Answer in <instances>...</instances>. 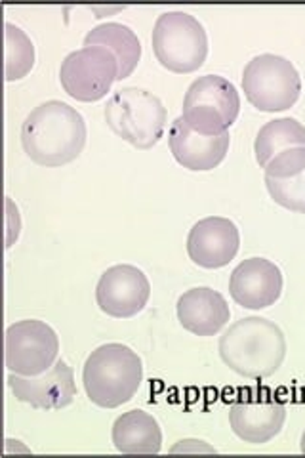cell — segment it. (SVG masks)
<instances>
[{
    "label": "cell",
    "instance_id": "4fadbf2b",
    "mask_svg": "<svg viewBox=\"0 0 305 458\" xmlns=\"http://www.w3.org/2000/svg\"><path fill=\"white\" fill-rule=\"evenodd\" d=\"M229 294L246 310H266L283 294V274L266 258H249L229 277Z\"/></svg>",
    "mask_w": 305,
    "mask_h": 458
},
{
    "label": "cell",
    "instance_id": "ac0fdd59",
    "mask_svg": "<svg viewBox=\"0 0 305 458\" xmlns=\"http://www.w3.org/2000/svg\"><path fill=\"white\" fill-rule=\"evenodd\" d=\"M84 47L107 48L119 64V81L134 73L141 60V42L138 35L123 23H101L84 37Z\"/></svg>",
    "mask_w": 305,
    "mask_h": 458
},
{
    "label": "cell",
    "instance_id": "8fae6325",
    "mask_svg": "<svg viewBox=\"0 0 305 458\" xmlns=\"http://www.w3.org/2000/svg\"><path fill=\"white\" fill-rule=\"evenodd\" d=\"M151 283L136 266H113L99 277L96 302L99 310L114 319H130L149 302Z\"/></svg>",
    "mask_w": 305,
    "mask_h": 458
},
{
    "label": "cell",
    "instance_id": "d6986e66",
    "mask_svg": "<svg viewBox=\"0 0 305 458\" xmlns=\"http://www.w3.org/2000/svg\"><path fill=\"white\" fill-rule=\"evenodd\" d=\"M294 148H305V126L292 117L269 121L259 128L254 141L256 163L266 168L275 157Z\"/></svg>",
    "mask_w": 305,
    "mask_h": 458
},
{
    "label": "cell",
    "instance_id": "2e32d148",
    "mask_svg": "<svg viewBox=\"0 0 305 458\" xmlns=\"http://www.w3.org/2000/svg\"><path fill=\"white\" fill-rule=\"evenodd\" d=\"M178 321L195 336H214L229 323L227 300L210 286H197L183 293L176 304Z\"/></svg>",
    "mask_w": 305,
    "mask_h": 458
},
{
    "label": "cell",
    "instance_id": "5bb4252c",
    "mask_svg": "<svg viewBox=\"0 0 305 458\" xmlns=\"http://www.w3.org/2000/svg\"><path fill=\"white\" fill-rule=\"evenodd\" d=\"M241 233L235 222L210 216L197 222L187 237V254L205 269H220L237 256Z\"/></svg>",
    "mask_w": 305,
    "mask_h": 458
},
{
    "label": "cell",
    "instance_id": "cb8c5ba5",
    "mask_svg": "<svg viewBox=\"0 0 305 458\" xmlns=\"http://www.w3.org/2000/svg\"><path fill=\"white\" fill-rule=\"evenodd\" d=\"M300 449H301V453L305 454V429H303V434H301V441H300Z\"/></svg>",
    "mask_w": 305,
    "mask_h": 458
},
{
    "label": "cell",
    "instance_id": "9c48e42d",
    "mask_svg": "<svg viewBox=\"0 0 305 458\" xmlns=\"http://www.w3.org/2000/svg\"><path fill=\"white\" fill-rule=\"evenodd\" d=\"M119 81V64L107 48L89 47L71 52L60 67V82L77 102H97Z\"/></svg>",
    "mask_w": 305,
    "mask_h": 458
},
{
    "label": "cell",
    "instance_id": "30bf717a",
    "mask_svg": "<svg viewBox=\"0 0 305 458\" xmlns=\"http://www.w3.org/2000/svg\"><path fill=\"white\" fill-rule=\"evenodd\" d=\"M284 422V405L267 390H244L229 407V424L233 434L252 445H264L279 436Z\"/></svg>",
    "mask_w": 305,
    "mask_h": 458
},
{
    "label": "cell",
    "instance_id": "7a4b0ae2",
    "mask_svg": "<svg viewBox=\"0 0 305 458\" xmlns=\"http://www.w3.org/2000/svg\"><path fill=\"white\" fill-rule=\"evenodd\" d=\"M222 361L239 377L261 380L277 372L286 357V338L277 323L266 318H244L222 335Z\"/></svg>",
    "mask_w": 305,
    "mask_h": 458
},
{
    "label": "cell",
    "instance_id": "44dd1931",
    "mask_svg": "<svg viewBox=\"0 0 305 458\" xmlns=\"http://www.w3.org/2000/svg\"><path fill=\"white\" fill-rule=\"evenodd\" d=\"M266 188L275 203L283 208L305 214V168L284 180L266 178Z\"/></svg>",
    "mask_w": 305,
    "mask_h": 458
},
{
    "label": "cell",
    "instance_id": "603a6c76",
    "mask_svg": "<svg viewBox=\"0 0 305 458\" xmlns=\"http://www.w3.org/2000/svg\"><path fill=\"white\" fill-rule=\"evenodd\" d=\"M178 451H205V453H216V449L212 447H207L205 441H195V439H187V441H180V445H176L172 449V453H178Z\"/></svg>",
    "mask_w": 305,
    "mask_h": 458
},
{
    "label": "cell",
    "instance_id": "3957f363",
    "mask_svg": "<svg viewBox=\"0 0 305 458\" xmlns=\"http://www.w3.org/2000/svg\"><path fill=\"white\" fill-rule=\"evenodd\" d=\"M143 380L141 357L124 344L96 348L82 369L89 399L101 409H117L132 399Z\"/></svg>",
    "mask_w": 305,
    "mask_h": 458
},
{
    "label": "cell",
    "instance_id": "ba28073f",
    "mask_svg": "<svg viewBox=\"0 0 305 458\" xmlns=\"http://www.w3.org/2000/svg\"><path fill=\"white\" fill-rule=\"evenodd\" d=\"M4 350V363L10 372L37 377L57 361L60 338L45 321L25 319L6 328Z\"/></svg>",
    "mask_w": 305,
    "mask_h": 458
},
{
    "label": "cell",
    "instance_id": "ffe728a7",
    "mask_svg": "<svg viewBox=\"0 0 305 458\" xmlns=\"http://www.w3.org/2000/svg\"><path fill=\"white\" fill-rule=\"evenodd\" d=\"M4 75L8 82L20 81L35 67V47L18 25H4Z\"/></svg>",
    "mask_w": 305,
    "mask_h": 458
},
{
    "label": "cell",
    "instance_id": "e0dca14e",
    "mask_svg": "<svg viewBox=\"0 0 305 458\" xmlns=\"http://www.w3.org/2000/svg\"><path fill=\"white\" fill-rule=\"evenodd\" d=\"M111 439L114 449L124 454H158L163 447L161 426L141 409L121 414L113 424Z\"/></svg>",
    "mask_w": 305,
    "mask_h": 458
},
{
    "label": "cell",
    "instance_id": "6da1fadb",
    "mask_svg": "<svg viewBox=\"0 0 305 458\" xmlns=\"http://www.w3.org/2000/svg\"><path fill=\"white\" fill-rule=\"evenodd\" d=\"M82 114L60 99L40 104L21 124V146L33 163L55 168L77 159L86 146Z\"/></svg>",
    "mask_w": 305,
    "mask_h": 458
},
{
    "label": "cell",
    "instance_id": "7c38bea8",
    "mask_svg": "<svg viewBox=\"0 0 305 458\" xmlns=\"http://www.w3.org/2000/svg\"><path fill=\"white\" fill-rule=\"evenodd\" d=\"M6 382L16 399L33 409H65L77 397L75 372L64 360L55 361L47 372L37 377H21L12 372Z\"/></svg>",
    "mask_w": 305,
    "mask_h": 458
},
{
    "label": "cell",
    "instance_id": "8992f818",
    "mask_svg": "<svg viewBox=\"0 0 305 458\" xmlns=\"http://www.w3.org/2000/svg\"><path fill=\"white\" fill-rule=\"evenodd\" d=\"M241 113V96L233 82L220 75H205L189 86L183 98L185 123L202 136L225 134Z\"/></svg>",
    "mask_w": 305,
    "mask_h": 458
},
{
    "label": "cell",
    "instance_id": "9a60e30c",
    "mask_svg": "<svg viewBox=\"0 0 305 458\" xmlns=\"http://www.w3.org/2000/svg\"><path fill=\"white\" fill-rule=\"evenodd\" d=\"M170 151L183 168L193 172L214 170L220 165L229 151V132L220 136H202L195 132L185 123L183 117H178L170 128Z\"/></svg>",
    "mask_w": 305,
    "mask_h": 458
},
{
    "label": "cell",
    "instance_id": "7402d4cb",
    "mask_svg": "<svg viewBox=\"0 0 305 458\" xmlns=\"http://www.w3.org/2000/svg\"><path fill=\"white\" fill-rule=\"evenodd\" d=\"M303 168H305V148H294V149L283 151L281 155L275 157V159H271L266 165L264 172H266V178L284 180L298 174V172Z\"/></svg>",
    "mask_w": 305,
    "mask_h": 458
},
{
    "label": "cell",
    "instance_id": "5b68a950",
    "mask_svg": "<svg viewBox=\"0 0 305 458\" xmlns=\"http://www.w3.org/2000/svg\"><path fill=\"white\" fill-rule=\"evenodd\" d=\"M153 52L172 73H195L207 62L208 37L202 23L187 12H166L153 27Z\"/></svg>",
    "mask_w": 305,
    "mask_h": 458
},
{
    "label": "cell",
    "instance_id": "277c9868",
    "mask_svg": "<svg viewBox=\"0 0 305 458\" xmlns=\"http://www.w3.org/2000/svg\"><path fill=\"white\" fill-rule=\"evenodd\" d=\"M106 123L130 146L148 151L155 148L165 134L166 107L153 92L128 86L109 98Z\"/></svg>",
    "mask_w": 305,
    "mask_h": 458
},
{
    "label": "cell",
    "instance_id": "52a82bcc",
    "mask_svg": "<svg viewBox=\"0 0 305 458\" xmlns=\"http://www.w3.org/2000/svg\"><path fill=\"white\" fill-rule=\"evenodd\" d=\"M242 90L249 102L264 113L292 107L301 94V77L283 55L261 54L249 62L242 73Z\"/></svg>",
    "mask_w": 305,
    "mask_h": 458
}]
</instances>
